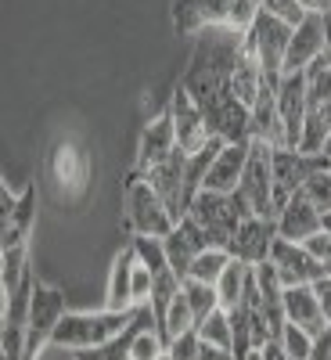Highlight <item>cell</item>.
Segmentation results:
<instances>
[{"instance_id": "obj_1", "label": "cell", "mask_w": 331, "mask_h": 360, "mask_svg": "<svg viewBox=\"0 0 331 360\" xmlns=\"http://www.w3.org/2000/svg\"><path fill=\"white\" fill-rule=\"evenodd\" d=\"M242 47H245V33H238V29H223V25L202 29L195 37V51L184 69V79H180V86L202 108L209 134L227 144L252 141L249 105H242L234 94V65H238Z\"/></svg>"}, {"instance_id": "obj_2", "label": "cell", "mask_w": 331, "mask_h": 360, "mask_svg": "<svg viewBox=\"0 0 331 360\" xmlns=\"http://www.w3.org/2000/svg\"><path fill=\"white\" fill-rule=\"evenodd\" d=\"M263 0H173V29L180 37H198L202 29H238L249 33Z\"/></svg>"}, {"instance_id": "obj_3", "label": "cell", "mask_w": 331, "mask_h": 360, "mask_svg": "<svg viewBox=\"0 0 331 360\" xmlns=\"http://www.w3.org/2000/svg\"><path fill=\"white\" fill-rule=\"evenodd\" d=\"M137 307L134 310H94V314H65L58 321L54 335H51V346H62V349H94V346H105L108 339H115L123 328L134 321Z\"/></svg>"}, {"instance_id": "obj_4", "label": "cell", "mask_w": 331, "mask_h": 360, "mask_svg": "<svg viewBox=\"0 0 331 360\" xmlns=\"http://www.w3.org/2000/svg\"><path fill=\"white\" fill-rule=\"evenodd\" d=\"M331 137V47L306 69V130L299 152L320 155L324 141Z\"/></svg>"}, {"instance_id": "obj_5", "label": "cell", "mask_w": 331, "mask_h": 360, "mask_svg": "<svg viewBox=\"0 0 331 360\" xmlns=\"http://www.w3.org/2000/svg\"><path fill=\"white\" fill-rule=\"evenodd\" d=\"M198 220V227L209 234V242H213L216 249H227L234 231L242 227L245 217H252V209L242 195H220V191H198L195 202H191V213Z\"/></svg>"}, {"instance_id": "obj_6", "label": "cell", "mask_w": 331, "mask_h": 360, "mask_svg": "<svg viewBox=\"0 0 331 360\" xmlns=\"http://www.w3.org/2000/svg\"><path fill=\"white\" fill-rule=\"evenodd\" d=\"M126 224L134 234H148V238H166L176 227V217L169 213V205L137 169H130L126 176Z\"/></svg>"}, {"instance_id": "obj_7", "label": "cell", "mask_w": 331, "mask_h": 360, "mask_svg": "<svg viewBox=\"0 0 331 360\" xmlns=\"http://www.w3.org/2000/svg\"><path fill=\"white\" fill-rule=\"evenodd\" d=\"M270 169H274V209H281L303 191V184L317 169H331L324 155H306L299 148H274L270 155Z\"/></svg>"}, {"instance_id": "obj_8", "label": "cell", "mask_w": 331, "mask_h": 360, "mask_svg": "<svg viewBox=\"0 0 331 360\" xmlns=\"http://www.w3.org/2000/svg\"><path fill=\"white\" fill-rule=\"evenodd\" d=\"M292 29L295 25L259 11L252 29L245 33L252 51H256V58H259V65H263V76L270 83H281V76H285V58H288V44H292Z\"/></svg>"}, {"instance_id": "obj_9", "label": "cell", "mask_w": 331, "mask_h": 360, "mask_svg": "<svg viewBox=\"0 0 331 360\" xmlns=\"http://www.w3.org/2000/svg\"><path fill=\"white\" fill-rule=\"evenodd\" d=\"M65 310V292L51 288V285H37L33 292V310H29V332H25V353L22 360H37L44 353V346H51V335Z\"/></svg>"}, {"instance_id": "obj_10", "label": "cell", "mask_w": 331, "mask_h": 360, "mask_svg": "<svg viewBox=\"0 0 331 360\" xmlns=\"http://www.w3.org/2000/svg\"><path fill=\"white\" fill-rule=\"evenodd\" d=\"M270 155H274V148L252 141L249 166H245V173H242L238 195L249 202V209H252L256 217L278 220V209H274V169H270Z\"/></svg>"}, {"instance_id": "obj_11", "label": "cell", "mask_w": 331, "mask_h": 360, "mask_svg": "<svg viewBox=\"0 0 331 360\" xmlns=\"http://www.w3.org/2000/svg\"><path fill=\"white\" fill-rule=\"evenodd\" d=\"M169 115H173V127H176V148H180L184 155H198L202 148L213 141L202 108L195 105V98L188 94L184 86L173 90V98H169Z\"/></svg>"}, {"instance_id": "obj_12", "label": "cell", "mask_w": 331, "mask_h": 360, "mask_svg": "<svg viewBox=\"0 0 331 360\" xmlns=\"http://www.w3.org/2000/svg\"><path fill=\"white\" fill-rule=\"evenodd\" d=\"M37 184H25L22 195H11L4 188V195H0V205H4V227H0V252L4 249H18L25 245L29 231H33L37 224Z\"/></svg>"}, {"instance_id": "obj_13", "label": "cell", "mask_w": 331, "mask_h": 360, "mask_svg": "<svg viewBox=\"0 0 331 360\" xmlns=\"http://www.w3.org/2000/svg\"><path fill=\"white\" fill-rule=\"evenodd\" d=\"M162 245H166V256H169V270L180 278V281H188L191 274V263L205 252V249H213V242H209V234L198 227L195 217H184L166 238H162Z\"/></svg>"}, {"instance_id": "obj_14", "label": "cell", "mask_w": 331, "mask_h": 360, "mask_svg": "<svg viewBox=\"0 0 331 360\" xmlns=\"http://www.w3.org/2000/svg\"><path fill=\"white\" fill-rule=\"evenodd\" d=\"M278 220H270V217H245L242 220V227L234 231V238H231V245H227V252L234 256V259H242V263H249V266H256V263H263V259H270V249H274V242H278Z\"/></svg>"}, {"instance_id": "obj_15", "label": "cell", "mask_w": 331, "mask_h": 360, "mask_svg": "<svg viewBox=\"0 0 331 360\" xmlns=\"http://www.w3.org/2000/svg\"><path fill=\"white\" fill-rule=\"evenodd\" d=\"M278 108L285 127V148L303 144L306 130V72H285L278 83Z\"/></svg>"}, {"instance_id": "obj_16", "label": "cell", "mask_w": 331, "mask_h": 360, "mask_svg": "<svg viewBox=\"0 0 331 360\" xmlns=\"http://www.w3.org/2000/svg\"><path fill=\"white\" fill-rule=\"evenodd\" d=\"M270 263L278 266L285 288H292V285H313L317 278H324V263L313 259L299 242H288V238H278V242H274V249H270Z\"/></svg>"}, {"instance_id": "obj_17", "label": "cell", "mask_w": 331, "mask_h": 360, "mask_svg": "<svg viewBox=\"0 0 331 360\" xmlns=\"http://www.w3.org/2000/svg\"><path fill=\"white\" fill-rule=\"evenodd\" d=\"M249 137L270 148H285V127H281V108H278V83H263L259 94L249 108Z\"/></svg>"}, {"instance_id": "obj_18", "label": "cell", "mask_w": 331, "mask_h": 360, "mask_svg": "<svg viewBox=\"0 0 331 360\" xmlns=\"http://www.w3.org/2000/svg\"><path fill=\"white\" fill-rule=\"evenodd\" d=\"M320 54H324V15H306L292 29L285 72H306Z\"/></svg>"}, {"instance_id": "obj_19", "label": "cell", "mask_w": 331, "mask_h": 360, "mask_svg": "<svg viewBox=\"0 0 331 360\" xmlns=\"http://www.w3.org/2000/svg\"><path fill=\"white\" fill-rule=\"evenodd\" d=\"M249 152H252V141L242 144H223V152L213 159L205 173V188L202 191H220V195H234L238 184H242V173L249 166Z\"/></svg>"}, {"instance_id": "obj_20", "label": "cell", "mask_w": 331, "mask_h": 360, "mask_svg": "<svg viewBox=\"0 0 331 360\" xmlns=\"http://www.w3.org/2000/svg\"><path fill=\"white\" fill-rule=\"evenodd\" d=\"M176 152V127H173V115H169V108L162 112V115H155L152 123L144 127V134H141V144H137V166L134 169H152V166H159L162 159H169Z\"/></svg>"}, {"instance_id": "obj_21", "label": "cell", "mask_w": 331, "mask_h": 360, "mask_svg": "<svg viewBox=\"0 0 331 360\" xmlns=\"http://www.w3.org/2000/svg\"><path fill=\"white\" fill-rule=\"evenodd\" d=\"M148 324H159L152 307H137L134 321L115 339H108L105 346H94V349H76V360H134V339H137L141 328H148Z\"/></svg>"}, {"instance_id": "obj_22", "label": "cell", "mask_w": 331, "mask_h": 360, "mask_svg": "<svg viewBox=\"0 0 331 360\" xmlns=\"http://www.w3.org/2000/svg\"><path fill=\"white\" fill-rule=\"evenodd\" d=\"M285 314H288L292 324L306 328L313 339L327 332V317H324V310L317 303L313 285H292V288H285Z\"/></svg>"}, {"instance_id": "obj_23", "label": "cell", "mask_w": 331, "mask_h": 360, "mask_svg": "<svg viewBox=\"0 0 331 360\" xmlns=\"http://www.w3.org/2000/svg\"><path fill=\"white\" fill-rule=\"evenodd\" d=\"M320 231V209H313L310 205V198L299 191L281 213H278V234L281 238H288V242H299L303 245L310 234H317Z\"/></svg>"}, {"instance_id": "obj_24", "label": "cell", "mask_w": 331, "mask_h": 360, "mask_svg": "<svg viewBox=\"0 0 331 360\" xmlns=\"http://www.w3.org/2000/svg\"><path fill=\"white\" fill-rule=\"evenodd\" d=\"M51 173L58 180V188L65 195H83L86 191V176H90V166H86V155L72 144H58L54 155H51Z\"/></svg>"}, {"instance_id": "obj_25", "label": "cell", "mask_w": 331, "mask_h": 360, "mask_svg": "<svg viewBox=\"0 0 331 360\" xmlns=\"http://www.w3.org/2000/svg\"><path fill=\"white\" fill-rule=\"evenodd\" d=\"M134 266H137V249L134 242L123 245V252L112 263V278H108V310H134Z\"/></svg>"}, {"instance_id": "obj_26", "label": "cell", "mask_w": 331, "mask_h": 360, "mask_svg": "<svg viewBox=\"0 0 331 360\" xmlns=\"http://www.w3.org/2000/svg\"><path fill=\"white\" fill-rule=\"evenodd\" d=\"M263 83H266L263 65H259V58H256V51H252V44H249V37H245V47H242V54H238V65H234V94H238V101L252 108V101H256V94H259Z\"/></svg>"}, {"instance_id": "obj_27", "label": "cell", "mask_w": 331, "mask_h": 360, "mask_svg": "<svg viewBox=\"0 0 331 360\" xmlns=\"http://www.w3.org/2000/svg\"><path fill=\"white\" fill-rule=\"evenodd\" d=\"M249 278H252V266H249V263H242V259H231V263H227V270H223L220 281H216L220 307H223V310H234L238 303H242Z\"/></svg>"}, {"instance_id": "obj_28", "label": "cell", "mask_w": 331, "mask_h": 360, "mask_svg": "<svg viewBox=\"0 0 331 360\" xmlns=\"http://www.w3.org/2000/svg\"><path fill=\"white\" fill-rule=\"evenodd\" d=\"M162 339H166V346L176 339V335H184V332H195V314H191V303H188V295H184V288H180V295L169 303V310H166V321H162Z\"/></svg>"}, {"instance_id": "obj_29", "label": "cell", "mask_w": 331, "mask_h": 360, "mask_svg": "<svg viewBox=\"0 0 331 360\" xmlns=\"http://www.w3.org/2000/svg\"><path fill=\"white\" fill-rule=\"evenodd\" d=\"M198 339L202 342H213V346H223V349H231L234 353V328H231V314L220 307V310H213L205 321H198Z\"/></svg>"}, {"instance_id": "obj_30", "label": "cell", "mask_w": 331, "mask_h": 360, "mask_svg": "<svg viewBox=\"0 0 331 360\" xmlns=\"http://www.w3.org/2000/svg\"><path fill=\"white\" fill-rule=\"evenodd\" d=\"M29 252H25V245H18V249H4L0 252V288L4 292H15L22 281H25V274H29Z\"/></svg>"}, {"instance_id": "obj_31", "label": "cell", "mask_w": 331, "mask_h": 360, "mask_svg": "<svg viewBox=\"0 0 331 360\" xmlns=\"http://www.w3.org/2000/svg\"><path fill=\"white\" fill-rule=\"evenodd\" d=\"M180 288H184V281H180V278L173 274V270H162V274H155V285H152V299H148V307H152V314H155L159 328H162V321H166L169 303L180 295Z\"/></svg>"}, {"instance_id": "obj_32", "label": "cell", "mask_w": 331, "mask_h": 360, "mask_svg": "<svg viewBox=\"0 0 331 360\" xmlns=\"http://www.w3.org/2000/svg\"><path fill=\"white\" fill-rule=\"evenodd\" d=\"M184 295H188L191 314H195V328H198V321H205L213 310H220V292H216V285H205V281L188 278V281H184Z\"/></svg>"}, {"instance_id": "obj_33", "label": "cell", "mask_w": 331, "mask_h": 360, "mask_svg": "<svg viewBox=\"0 0 331 360\" xmlns=\"http://www.w3.org/2000/svg\"><path fill=\"white\" fill-rule=\"evenodd\" d=\"M234 256L227 252V249H205L195 263H191V274L188 278H195V281H205V285H216L220 281V274H223V270H227V263H231Z\"/></svg>"}, {"instance_id": "obj_34", "label": "cell", "mask_w": 331, "mask_h": 360, "mask_svg": "<svg viewBox=\"0 0 331 360\" xmlns=\"http://www.w3.org/2000/svg\"><path fill=\"white\" fill-rule=\"evenodd\" d=\"M134 249H137V263H141V266H148L152 274H162V270H169V256H166L162 238L134 234Z\"/></svg>"}, {"instance_id": "obj_35", "label": "cell", "mask_w": 331, "mask_h": 360, "mask_svg": "<svg viewBox=\"0 0 331 360\" xmlns=\"http://www.w3.org/2000/svg\"><path fill=\"white\" fill-rule=\"evenodd\" d=\"M303 195L310 198L313 209H320V217L331 213V169H317L303 184Z\"/></svg>"}, {"instance_id": "obj_36", "label": "cell", "mask_w": 331, "mask_h": 360, "mask_svg": "<svg viewBox=\"0 0 331 360\" xmlns=\"http://www.w3.org/2000/svg\"><path fill=\"white\" fill-rule=\"evenodd\" d=\"M281 349L288 353V360H306L310 349H313V335L306 332V328H299V324H285V335H281Z\"/></svg>"}, {"instance_id": "obj_37", "label": "cell", "mask_w": 331, "mask_h": 360, "mask_svg": "<svg viewBox=\"0 0 331 360\" xmlns=\"http://www.w3.org/2000/svg\"><path fill=\"white\" fill-rule=\"evenodd\" d=\"M162 353H166V339H162V332H159V324L141 328L137 339H134V360H155V356H162Z\"/></svg>"}, {"instance_id": "obj_38", "label": "cell", "mask_w": 331, "mask_h": 360, "mask_svg": "<svg viewBox=\"0 0 331 360\" xmlns=\"http://www.w3.org/2000/svg\"><path fill=\"white\" fill-rule=\"evenodd\" d=\"M263 11L281 18V22H288V25H299L306 18V8L299 4V0H263Z\"/></svg>"}, {"instance_id": "obj_39", "label": "cell", "mask_w": 331, "mask_h": 360, "mask_svg": "<svg viewBox=\"0 0 331 360\" xmlns=\"http://www.w3.org/2000/svg\"><path fill=\"white\" fill-rule=\"evenodd\" d=\"M198 346H202L198 332H184L166 346V353H169V360H198Z\"/></svg>"}, {"instance_id": "obj_40", "label": "cell", "mask_w": 331, "mask_h": 360, "mask_svg": "<svg viewBox=\"0 0 331 360\" xmlns=\"http://www.w3.org/2000/svg\"><path fill=\"white\" fill-rule=\"evenodd\" d=\"M303 249L313 256V259H320V263H327L331 259V234H324V231H317V234H310L306 242H303Z\"/></svg>"}, {"instance_id": "obj_41", "label": "cell", "mask_w": 331, "mask_h": 360, "mask_svg": "<svg viewBox=\"0 0 331 360\" xmlns=\"http://www.w3.org/2000/svg\"><path fill=\"white\" fill-rule=\"evenodd\" d=\"M313 292H317V303H320V310H324V317L331 324V278H317L313 281Z\"/></svg>"}, {"instance_id": "obj_42", "label": "cell", "mask_w": 331, "mask_h": 360, "mask_svg": "<svg viewBox=\"0 0 331 360\" xmlns=\"http://www.w3.org/2000/svg\"><path fill=\"white\" fill-rule=\"evenodd\" d=\"M198 360H234V353L223 349V346H213V342H202L198 346Z\"/></svg>"}, {"instance_id": "obj_43", "label": "cell", "mask_w": 331, "mask_h": 360, "mask_svg": "<svg viewBox=\"0 0 331 360\" xmlns=\"http://www.w3.org/2000/svg\"><path fill=\"white\" fill-rule=\"evenodd\" d=\"M306 360H331V332H324V335L313 339V349H310Z\"/></svg>"}, {"instance_id": "obj_44", "label": "cell", "mask_w": 331, "mask_h": 360, "mask_svg": "<svg viewBox=\"0 0 331 360\" xmlns=\"http://www.w3.org/2000/svg\"><path fill=\"white\" fill-rule=\"evenodd\" d=\"M306 15H331V0H299Z\"/></svg>"}, {"instance_id": "obj_45", "label": "cell", "mask_w": 331, "mask_h": 360, "mask_svg": "<svg viewBox=\"0 0 331 360\" xmlns=\"http://www.w3.org/2000/svg\"><path fill=\"white\" fill-rule=\"evenodd\" d=\"M263 360H288V353L281 349V342H266L263 346Z\"/></svg>"}, {"instance_id": "obj_46", "label": "cell", "mask_w": 331, "mask_h": 360, "mask_svg": "<svg viewBox=\"0 0 331 360\" xmlns=\"http://www.w3.org/2000/svg\"><path fill=\"white\" fill-rule=\"evenodd\" d=\"M320 231H324V234H331V213H324V217H320Z\"/></svg>"}, {"instance_id": "obj_47", "label": "cell", "mask_w": 331, "mask_h": 360, "mask_svg": "<svg viewBox=\"0 0 331 360\" xmlns=\"http://www.w3.org/2000/svg\"><path fill=\"white\" fill-rule=\"evenodd\" d=\"M320 155H324V159H327V166H331V137L324 141V148H320Z\"/></svg>"}, {"instance_id": "obj_48", "label": "cell", "mask_w": 331, "mask_h": 360, "mask_svg": "<svg viewBox=\"0 0 331 360\" xmlns=\"http://www.w3.org/2000/svg\"><path fill=\"white\" fill-rule=\"evenodd\" d=\"M245 360H263V349H252V353H249Z\"/></svg>"}, {"instance_id": "obj_49", "label": "cell", "mask_w": 331, "mask_h": 360, "mask_svg": "<svg viewBox=\"0 0 331 360\" xmlns=\"http://www.w3.org/2000/svg\"><path fill=\"white\" fill-rule=\"evenodd\" d=\"M324 278H331V259L324 263Z\"/></svg>"}, {"instance_id": "obj_50", "label": "cell", "mask_w": 331, "mask_h": 360, "mask_svg": "<svg viewBox=\"0 0 331 360\" xmlns=\"http://www.w3.org/2000/svg\"><path fill=\"white\" fill-rule=\"evenodd\" d=\"M155 360H169V353H162V356H155Z\"/></svg>"}, {"instance_id": "obj_51", "label": "cell", "mask_w": 331, "mask_h": 360, "mask_svg": "<svg viewBox=\"0 0 331 360\" xmlns=\"http://www.w3.org/2000/svg\"><path fill=\"white\" fill-rule=\"evenodd\" d=\"M327 332H331V324H327Z\"/></svg>"}]
</instances>
